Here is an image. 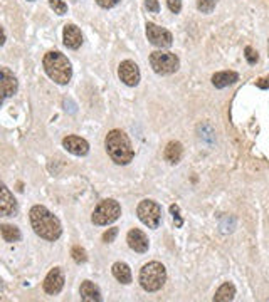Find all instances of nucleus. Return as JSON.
<instances>
[{"instance_id":"obj_1","label":"nucleus","mask_w":269,"mask_h":302,"mask_svg":"<svg viewBox=\"0 0 269 302\" xmlns=\"http://www.w3.org/2000/svg\"><path fill=\"white\" fill-rule=\"evenodd\" d=\"M31 217V225L34 232L47 242H56L62 235V226L59 218L51 213L47 208L42 205H34L29 212Z\"/></svg>"},{"instance_id":"obj_2","label":"nucleus","mask_w":269,"mask_h":302,"mask_svg":"<svg viewBox=\"0 0 269 302\" xmlns=\"http://www.w3.org/2000/svg\"><path fill=\"white\" fill-rule=\"evenodd\" d=\"M105 146H106L108 155H110V158L116 165H123V166L128 165L131 163V160H133V156H135L130 138L119 130H111L108 133L105 139Z\"/></svg>"},{"instance_id":"obj_3","label":"nucleus","mask_w":269,"mask_h":302,"mask_svg":"<svg viewBox=\"0 0 269 302\" xmlns=\"http://www.w3.org/2000/svg\"><path fill=\"white\" fill-rule=\"evenodd\" d=\"M42 66H44L45 74H47L54 83L61 86H66L72 78L71 62L67 61V57L64 54H61V52H57V51H51L44 56Z\"/></svg>"},{"instance_id":"obj_4","label":"nucleus","mask_w":269,"mask_h":302,"mask_svg":"<svg viewBox=\"0 0 269 302\" xmlns=\"http://www.w3.org/2000/svg\"><path fill=\"white\" fill-rule=\"evenodd\" d=\"M167 282V270L160 262H148L140 270V284L146 292H157Z\"/></svg>"},{"instance_id":"obj_5","label":"nucleus","mask_w":269,"mask_h":302,"mask_svg":"<svg viewBox=\"0 0 269 302\" xmlns=\"http://www.w3.org/2000/svg\"><path fill=\"white\" fill-rule=\"evenodd\" d=\"M119 215H121V207H119V203L113 198H108V200H103L98 207L94 208L93 215H91V222L94 225H110L113 222H116L119 218Z\"/></svg>"},{"instance_id":"obj_6","label":"nucleus","mask_w":269,"mask_h":302,"mask_svg":"<svg viewBox=\"0 0 269 302\" xmlns=\"http://www.w3.org/2000/svg\"><path fill=\"white\" fill-rule=\"evenodd\" d=\"M150 66L153 67V71L160 76H168L179 71L180 61L179 57L172 52L165 51H155L150 54Z\"/></svg>"},{"instance_id":"obj_7","label":"nucleus","mask_w":269,"mask_h":302,"mask_svg":"<svg viewBox=\"0 0 269 302\" xmlns=\"http://www.w3.org/2000/svg\"><path fill=\"white\" fill-rule=\"evenodd\" d=\"M136 215H138L140 222L145 223L148 229H158L160 222H162V207L153 200H143L136 208Z\"/></svg>"},{"instance_id":"obj_8","label":"nucleus","mask_w":269,"mask_h":302,"mask_svg":"<svg viewBox=\"0 0 269 302\" xmlns=\"http://www.w3.org/2000/svg\"><path fill=\"white\" fill-rule=\"evenodd\" d=\"M146 37L150 40V44H153L155 47H160V49L170 47L172 42H174V37H172V34L167 29L158 27L157 24H152V22L146 24Z\"/></svg>"},{"instance_id":"obj_9","label":"nucleus","mask_w":269,"mask_h":302,"mask_svg":"<svg viewBox=\"0 0 269 302\" xmlns=\"http://www.w3.org/2000/svg\"><path fill=\"white\" fill-rule=\"evenodd\" d=\"M19 89V83L14 72L7 67H0V106L7 97L14 96Z\"/></svg>"},{"instance_id":"obj_10","label":"nucleus","mask_w":269,"mask_h":302,"mask_svg":"<svg viewBox=\"0 0 269 302\" xmlns=\"http://www.w3.org/2000/svg\"><path fill=\"white\" fill-rule=\"evenodd\" d=\"M118 76L125 84L135 88L140 83V69L133 61H123L118 67Z\"/></svg>"},{"instance_id":"obj_11","label":"nucleus","mask_w":269,"mask_h":302,"mask_svg":"<svg viewBox=\"0 0 269 302\" xmlns=\"http://www.w3.org/2000/svg\"><path fill=\"white\" fill-rule=\"evenodd\" d=\"M42 287H44V292L49 295H56L61 292L62 287H64V274H62V270L59 267H54V269L45 275Z\"/></svg>"},{"instance_id":"obj_12","label":"nucleus","mask_w":269,"mask_h":302,"mask_svg":"<svg viewBox=\"0 0 269 302\" xmlns=\"http://www.w3.org/2000/svg\"><path fill=\"white\" fill-rule=\"evenodd\" d=\"M17 212V200L5 183L0 182V217H12Z\"/></svg>"},{"instance_id":"obj_13","label":"nucleus","mask_w":269,"mask_h":302,"mask_svg":"<svg viewBox=\"0 0 269 302\" xmlns=\"http://www.w3.org/2000/svg\"><path fill=\"white\" fill-rule=\"evenodd\" d=\"M62 146L76 156H84V155H88V151H89V143L86 141L84 138L74 136V135H69L62 139Z\"/></svg>"},{"instance_id":"obj_14","label":"nucleus","mask_w":269,"mask_h":302,"mask_svg":"<svg viewBox=\"0 0 269 302\" xmlns=\"http://www.w3.org/2000/svg\"><path fill=\"white\" fill-rule=\"evenodd\" d=\"M127 242L131 250L138 252V254H145L150 247V242H148V237L143 234L138 229H131L127 235Z\"/></svg>"},{"instance_id":"obj_15","label":"nucleus","mask_w":269,"mask_h":302,"mask_svg":"<svg viewBox=\"0 0 269 302\" xmlns=\"http://www.w3.org/2000/svg\"><path fill=\"white\" fill-rule=\"evenodd\" d=\"M62 39H64V45L69 49H79L83 44V34L79 27L74 24H66L64 31H62Z\"/></svg>"},{"instance_id":"obj_16","label":"nucleus","mask_w":269,"mask_h":302,"mask_svg":"<svg viewBox=\"0 0 269 302\" xmlns=\"http://www.w3.org/2000/svg\"><path fill=\"white\" fill-rule=\"evenodd\" d=\"M79 294H81V299L86 302H101V292L98 286H94L91 281H84L81 284V289H79Z\"/></svg>"},{"instance_id":"obj_17","label":"nucleus","mask_w":269,"mask_h":302,"mask_svg":"<svg viewBox=\"0 0 269 302\" xmlns=\"http://www.w3.org/2000/svg\"><path fill=\"white\" fill-rule=\"evenodd\" d=\"M237 81H239V74L234 71H222V72H215L212 76V84L217 89L227 88V86L237 83Z\"/></svg>"},{"instance_id":"obj_18","label":"nucleus","mask_w":269,"mask_h":302,"mask_svg":"<svg viewBox=\"0 0 269 302\" xmlns=\"http://www.w3.org/2000/svg\"><path fill=\"white\" fill-rule=\"evenodd\" d=\"M182 155H184V148H182V144L179 141H170L167 144V148H165V153H163L165 160L172 165L179 163V161L182 160Z\"/></svg>"},{"instance_id":"obj_19","label":"nucleus","mask_w":269,"mask_h":302,"mask_svg":"<svg viewBox=\"0 0 269 302\" xmlns=\"http://www.w3.org/2000/svg\"><path fill=\"white\" fill-rule=\"evenodd\" d=\"M111 272H113V277L116 279L118 282H121V284H130L131 282V270L125 262L113 264Z\"/></svg>"},{"instance_id":"obj_20","label":"nucleus","mask_w":269,"mask_h":302,"mask_svg":"<svg viewBox=\"0 0 269 302\" xmlns=\"http://www.w3.org/2000/svg\"><path fill=\"white\" fill-rule=\"evenodd\" d=\"M234 295H236V287H234L231 282H224L219 289H217L214 300L215 302H229L234 299Z\"/></svg>"},{"instance_id":"obj_21","label":"nucleus","mask_w":269,"mask_h":302,"mask_svg":"<svg viewBox=\"0 0 269 302\" xmlns=\"http://www.w3.org/2000/svg\"><path fill=\"white\" fill-rule=\"evenodd\" d=\"M0 234H2V239L5 242H9V243H12V242H19L20 240V230L17 229L15 225H9V223H4V225H0Z\"/></svg>"},{"instance_id":"obj_22","label":"nucleus","mask_w":269,"mask_h":302,"mask_svg":"<svg viewBox=\"0 0 269 302\" xmlns=\"http://www.w3.org/2000/svg\"><path fill=\"white\" fill-rule=\"evenodd\" d=\"M71 255H72V259H74V262H76V264H84L86 260H88V255H86V250H84L83 247H79V245H74V247H72Z\"/></svg>"},{"instance_id":"obj_23","label":"nucleus","mask_w":269,"mask_h":302,"mask_svg":"<svg viewBox=\"0 0 269 302\" xmlns=\"http://www.w3.org/2000/svg\"><path fill=\"white\" fill-rule=\"evenodd\" d=\"M49 5L57 15H64L67 12V5L62 0H49Z\"/></svg>"},{"instance_id":"obj_24","label":"nucleus","mask_w":269,"mask_h":302,"mask_svg":"<svg viewBox=\"0 0 269 302\" xmlns=\"http://www.w3.org/2000/svg\"><path fill=\"white\" fill-rule=\"evenodd\" d=\"M197 9L202 14H210L215 9V2H210V0H199V2H197Z\"/></svg>"},{"instance_id":"obj_25","label":"nucleus","mask_w":269,"mask_h":302,"mask_svg":"<svg viewBox=\"0 0 269 302\" xmlns=\"http://www.w3.org/2000/svg\"><path fill=\"white\" fill-rule=\"evenodd\" d=\"M116 235H118V229H116V226H113V229H108L105 234H103V242H105V243H111L114 239H116Z\"/></svg>"},{"instance_id":"obj_26","label":"nucleus","mask_w":269,"mask_h":302,"mask_svg":"<svg viewBox=\"0 0 269 302\" xmlns=\"http://www.w3.org/2000/svg\"><path fill=\"white\" fill-rule=\"evenodd\" d=\"M170 213L174 215V220H175V225L177 226L184 225V220L180 218V208H179V205H172L170 207Z\"/></svg>"},{"instance_id":"obj_27","label":"nucleus","mask_w":269,"mask_h":302,"mask_svg":"<svg viewBox=\"0 0 269 302\" xmlns=\"http://www.w3.org/2000/svg\"><path fill=\"white\" fill-rule=\"evenodd\" d=\"M246 59H248V62L249 64H256L257 62V59H259V56H257V52L253 49V47H249V45H248V47H246Z\"/></svg>"},{"instance_id":"obj_28","label":"nucleus","mask_w":269,"mask_h":302,"mask_svg":"<svg viewBox=\"0 0 269 302\" xmlns=\"http://www.w3.org/2000/svg\"><path fill=\"white\" fill-rule=\"evenodd\" d=\"M167 5L174 14H179L182 10V0H167Z\"/></svg>"},{"instance_id":"obj_29","label":"nucleus","mask_w":269,"mask_h":302,"mask_svg":"<svg viewBox=\"0 0 269 302\" xmlns=\"http://www.w3.org/2000/svg\"><path fill=\"white\" fill-rule=\"evenodd\" d=\"M145 7L150 10V12L157 14L160 10V4H158V0H145Z\"/></svg>"},{"instance_id":"obj_30","label":"nucleus","mask_w":269,"mask_h":302,"mask_svg":"<svg viewBox=\"0 0 269 302\" xmlns=\"http://www.w3.org/2000/svg\"><path fill=\"white\" fill-rule=\"evenodd\" d=\"M96 4L103 9H111V7H114V5L119 4V0H96Z\"/></svg>"},{"instance_id":"obj_31","label":"nucleus","mask_w":269,"mask_h":302,"mask_svg":"<svg viewBox=\"0 0 269 302\" xmlns=\"http://www.w3.org/2000/svg\"><path fill=\"white\" fill-rule=\"evenodd\" d=\"M257 88H261V89H267L269 88V76H266V78H261L259 81H257Z\"/></svg>"},{"instance_id":"obj_32","label":"nucleus","mask_w":269,"mask_h":302,"mask_svg":"<svg viewBox=\"0 0 269 302\" xmlns=\"http://www.w3.org/2000/svg\"><path fill=\"white\" fill-rule=\"evenodd\" d=\"M4 44H5V32H4L2 26H0V45H4Z\"/></svg>"},{"instance_id":"obj_33","label":"nucleus","mask_w":269,"mask_h":302,"mask_svg":"<svg viewBox=\"0 0 269 302\" xmlns=\"http://www.w3.org/2000/svg\"><path fill=\"white\" fill-rule=\"evenodd\" d=\"M4 290V284H2V279H0V292Z\"/></svg>"},{"instance_id":"obj_34","label":"nucleus","mask_w":269,"mask_h":302,"mask_svg":"<svg viewBox=\"0 0 269 302\" xmlns=\"http://www.w3.org/2000/svg\"><path fill=\"white\" fill-rule=\"evenodd\" d=\"M210 2H215L217 4V0H210Z\"/></svg>"},{"instance_id":"obj_35","label":"nucleus","mask_w":269,"mask_h":302,"mask_svg":"<svg viewBox=\"0 0 269 302\" xmlns=\"http://www.w3.org/2000/svg\"><path fill=\"white\" fill-rule=\"evenodd\" d=\"M31 2H34V0H31Z\"/></svg>"}]
</instances>
